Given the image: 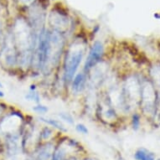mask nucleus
<instances>
[{
  "label": "nucleus",
  "mask_w": 160,
  "mask_h": 160,
  "mask_svg": "<svg viewBox=\"0 0 160 160\" xmlns=\"http://www.w3.org/2000/svg\"><path fill=\"white\" fill-rule=\"evenodd\" d=\"M63 48V34L44 28L39 32L32 62L43 72H49L60 61Z\"/></svg>",
  "instance_id": "1"
},
{
  "label": "nucleus",
  "mask_w": 160,
  "mask_h": 160,
  "mask_svg": "<svg viewBox=\"0 0 160 160\" xmlns=\"http://www.w3.org/2000/svg\"><path fill=\"white\" fill-rule=\"evenodd\" d=\"M85 55V45L82 40L72 43L66 53L64 63V76L67 83H71L76 75Z\"/></svg>",
  "instance_id": "2"
},
{
  "label": "nucleus",
  "mask_w": 160,
  "mask_h": 160,
  "mask_svg": "<svg viewBox=\"0 0 160 160\" xmlns=\"http://www.w3.org/2000/svg\"><path fill=\"white\" fill-rule=\"evenodd\" d=\"M120 95V103L123 108H131L132 104L140 102L141 99V82L135 76L127 79Z\"/></svg>",
  "instance_id": "3"
},
{
  "label": "nucleus",
  "mask_w": 160,
  "mask_h": 160,
  "mask_svg": "<svg viewBox=\"0 0 160 160\" xmlns=\"http://www.w3.org/2000/svg\"><path fill=\"white\" fill-rule=\"evenodd\" d=\"M154 87L151 82H144L141 83V99L140 104L142 105V110L150 115L155 112L157 96L155 94Z\"/></svg>",
  "instance_id": "4"
},
{
  "label": "nucleus",
  "mask_w": 160,
  "mask_h": 160,
  "mask_svg": "<svg viewBox=\"0 0 160 160\" xmlns=\"http://www.w3.org/2000/svg\"><path fill=\"white\" fill-rule=\"evenodd\" d=\"M48 22L52 30L63 34L68 31L70 19L66 13L59 9H52L49 14Z\"/></svg>",
  "instance_id": "5"
},
{
  "label": "nucleus",
  "mask_w": 160,
  "mask_h": 160,
  "mask_svg": "<svg viewBox=\"0 0 160 160\" xmlns=\"http://www.w3.org/2000/svg\"><path fill=\"white\" fill-rule=\"evenodd\" d=\"M104 55V45L101 41L97 40L93 43L90 50L87 60L85 62L84 70L86 71H91L94 66L99 64Z\"/></svg>",
  "instance_id": "6"
},
{
  "label": "nucleus",
  "mask_w": 160,
  "mask_h": 160,
  "mask_svg": "<svg viewBox=\"0 0 160 160\" xmlns=\"http://www.w3.org/2000/svg\"><path fill=\"white\" fill-rule=\"evenodd\" d=\"M2 58L6 65L9 67H13L18 64V52L12 36L8 37L5 41L2 50Z\"/></svg>",
  "instance_id": "7"
},
{
  "label": "nucleus",
  "mask_w": 160,
  "mask_h": 160,
  "mask_svg": "<svg viewBox=\"0 0 160 160\" xmlns=\"http://www.w3.org/2000/svg\"><path fill=\"white\" fill-rule=\"evenodd\" d=\"M21 120H23V117H22L21 114L13 112L2 121V122L0 124V128L7 135L11 133H15L16 128L19 125L18 121H21Z\"/></svg>",
  "instance_id": "8"
},
{
  "label": "nucleus",
  "mask_w": 160,
  "mask_h": 160,
  "mask_svg": "<svg viewBox=\"0 0 160 160\" xmlns=\"http://www.w3.org/2000/svg\"><path fill=\"white\" fill-rule=\"evenodd\" d=\"M55 151V146L52 143H45L35 150L28 158L25 160H51Z\"/></svg>",
  "instance_id": "9"
},
{
  "label": "nucleus",
  "mask_w": 160,
  "mask_h": 160,
  "mask_svg": "<svg viewBox=\"0 0 160 160\" xmlns=\"http://www.w3.org/2000/svg\"><path fill=\"white\" fill-rule=\"evenodd\" d=\"M87 82V75L84 72H81V73L76 74L75 77L72 80L71 83V88L73 92L78 94L81 93L85 90L86 88V85Z\"/></svg>",
  "instance_id": "10"
},
{
  "label": "nucleus",
  "mask_w": 160,
  "mask_h": 160,
  "mask_svg": "<svg viewBox=\"0 0 160 160\" xmlns=\"http://www.w3.org/2000/svg\"><path fill=\"white\" fill-rule=\"evenodd\" d=\"M106 66H102L99 64H97V66H94L92 70H93V72L91 76V81L93 84H100L101 81H102L104 79V76L107 72V69L105 67Z\"/></svg>",
  "instance_id": "11"
},
{
  "label": "nucleus",
  "mask_w": 160,
  "mask_h": 160,
  "mask_svg": "<svg viewBox=\"0 0 160 160\" xmlns=\"http://www.w3.org/2000/svg\"><path fill=\"white\" fill-rule=\"evenodd\" d=\"M134 158L136 160H155V154L147 148H139L134 153Z\"/></svg>",
  "instance_id": "12"
},
{
  "label": "nucleus",
  "mask_w": 160,
  "mask_h": 160,
  "mask_svg": "<svg viewBox=\"0 0 160 160\" xmlns=\"http://www.w3.org/2000/svg\"><path fill=\"white\" fill-rule=\"evenodd\" d=\"M39 120L45 123L50 125L54 128H56L58 130H60L61 132H66L67 129L66 128V127L64 126V124L61 122L58 121V120H55V119H53V118H44V117H40L39 118Z\"/></svg>",
  "instance_id": "13"
},
{
  "label": "nucleus",
  "mask_w": 160,
  "mask_h": 160,
  "mask_svg": "<svg viewBox=\"0 0 160 160\" xmlns=\"http://www.w3.org/2000/svg\"><path fill=\"white\" fill-rule=\"evenodd\" d=\"M25 98H26L28 101L34 102L38 103V104H39V102H40V97H39V93L37 92V91L35 90L34 87H31V88H30V91L27 93V95L25 96Z\"/></svg>",
  "instance_id": "14"
},
{
  "label": "nucleus",
  "mask_w": 160,
  "mask_h": 160,
  "mask_svg": "<svg viewBox=\"0 0 160 160\" xmlns=\"http://www.w3.org/2000/svg\"><path fill=\"white\" fill-rule=\"evenodd\" d=\"M17 4L21 8H29L36 4L37 0H16Z\"/></svg>",
  "instance_id": "15"
},
{
  "label": "nucleus",
  "mask_w": 160,
  "mask_h": 160,
  "mask_svg": "<svg viewBox=\"0 0 160 160\" xmlns=\"http://www.w3.org/2000/svg\"><path fill=\"white\" fill-rule=\"evenodd\" d=\"M53 136V131L52 129H50L48 127H45L42 129V131L40 132V138L43 140L48 141L49 139L51 138V137Z\"/></svg>",
  "instance_id": "16"
},
{
  "label": "nucleus",
  "mask_w": 160,
  "mask_h": 160,
  "mask_svg": "<svg viewBox=\"0 0 160 160\" xmlns=\"http://www.w3.org/2000/svg\"><path fill=\"white\" fill-rule=\"evenodd\" d=\"M58 116L60 117L61 120H63L64 122H66V123L68 124H74V118L68 112H60L58 114Z\"/></svg>",
  "instance_id": "17"
},
{
  "label": "nucleus",
  "mask_w": 160,
  "mask_h": 160,
  "mask_svg": "<svg viewBox=\"0 0 160 160\" xmlns=\"http://www.w3.org/2000/svg\"><path fill=\"white\" fill-rule=\"evenodd\" d=\"M140 116L138 113H134L132 117V126L134 130H138L140 127Z\"/></svg>",
  "instance_id": "18"
},
{
  "label": "nucleus",
  "mask_w": 160,
  "mask_h": 160,
  "mask_svg": "<svg viewBox=\"0 0 160 160\" xmlns=\"http://www.w3.org/2000/svg\"><path fill=\"white\" fill-rule=\"evenodd\" d=\"M76 130L79 133L84 134V135H87L89 133V130L87 128L86 125L83 123H78L76 125Z\"/></svg>",
  "instance_id": "19"
},
{
  "label": "nucleus",
  "mask_w": 160,
  "mask_h": 160,
  "mask_svg": "<svg viewBox=\"0 0 160 160\" xmlns=\"http://www.w3.org/2000/svg\"><path fill=\"white\" fill-rule=\"evenodd\" d=\"M33 111H34L37 113H39V114L40 113L44 114V113L48 112V108L44 105H41V104H38V105L34 106V108H33Z\"/></svg>",
  "instance_id": "20"
},
{
  "label": "nucleus",
  "mask_w": 160,
  "mask_h": 160,
  "mask_svg": "<svg viewBox=\"0 0 160 160\" xmlns=\"http://www.w3.org/2000/svg\"><path fill=\"white\" fill-rule=\"evenodd\" d=\"M118 160H126V159H125V158H124L122 157V156L121 154H118Z\"/></svg>",
  "instance_id": "21"
},
{
  "label": "nucleus",
  "mask_w": 160,
  "mask_h": 160,
  "mask_svg": "<svg viewBox=\"0 0 160 160\" xmlns=\"http://www.w3.org/2000/svg\"><path fill=\"white\" fill-rule=\"evenodd\" d=\"M3 107H2V106L0 105V116H1V114H2V113H3Z\"/></svg>",
  "instance_id": "22"
},
{
  "label": "nucleus",
  "mask_w": 160,
  "mask_h": 160,
  "mask_svg": "<svg viewBox=\"0 0 160 160\" xmlns=\"http://www.w3.org/2000/svg\"><path fill=\"white\" fill-rule=\"evenodd\" d=\"M3 96H4V94H3V92H2V91H0V97H3Z\"/></svg>",
  "instance_id": "23"
},
{
  "label": "nucleus",
  "mask_w": 160,
  "mask_h": 160,
  "mask_svg": "<svg viewBox=\"0 0 160 160\" xmlns=\"http://www.w3.org/2000/svg\"><path fill=\"white\" fill-rule=\"evenodd\" d=\"M84 160H97V159H96V158H87V159H84Z\"/></svg>",
  "instance_id": "24"
},
{
  "label": "nucleus",
  "mask_w": 160,
  "mask_h": 160,
  "mask_svg": "<svg viewBox=\"0 0 160 160\" xmlns=\"http://www.w3.org/2000/svg\"><path fill=\"white\" fill-rule=\"evenodd\" d=\"M0 87H2V84H1V82H0Z\"/></svg>",
  "instance_id": "25"
}]
</instances>
